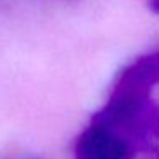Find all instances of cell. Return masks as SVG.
I'll return each mask as SVG.
<instances>
[{"label": "cell", "mask_w": 159, "mask_h": 159, "mask_svg": "<svg viewBox=\"0 0 159 159\" xmlns=\"http://www.w3.org/2000/svg\"><path fill=\"white\" fill-rule=\"evenodd\" d=\"M134 147L111 128L91 123L75 144V159H132Z\"/></svg>", "instance_id": "cell-1"}, {"label": "cell", "mask_w": 159, "mask_h": 159, "mask_svg": "<svg viewBox=\"0 0 159 159\" xmlns=\"http://www.w3.org/2000/svg\"><path fill=\"white\" fill-rule=\"evenodd\" d=\"M151 9L159 14V0H151Z\"/></svg>", "instance_id": "cell-3"}, {"label": "cell", "mask_w": 159, "mask_h": 159, "mask_svg": "<svg viewBox=\"0 0 159 159\" xmlns=\"http://www.w3.org/2000/svg\"><path fill=\"white\" fill-rule=\"evenodd\" d=\"M121 75L135 80L139 84L151 87L159 82V53H151L139 58L134 65H130Z\"/></svg>", "instance_id": "cell-2"}]
</instances>
